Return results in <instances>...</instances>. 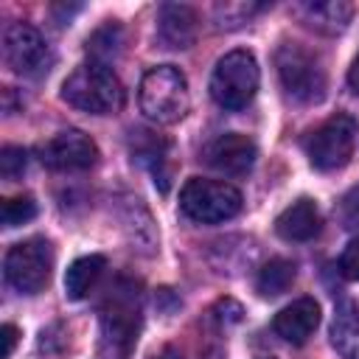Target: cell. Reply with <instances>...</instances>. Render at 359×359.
<instances>
[{"label": "cell", "instance_id": "cell-25", "mask_svg": "<svg viewBox=\"0 0 359 359\" xmlns=\"http://www.w3.org/2000/svg\"><path fill=\"white\" fill-rule=\"evenodd\" d=\"M348 84H351V90L359 95V56L353 59V65H351V70H348Z\"/></svg>", "mask_w": 359, "mask_h": 359}, {"label": "cell", "instance_id": "cell-18", "mask_svg": "<svg viewBox=\"0 0 359 359\" xmlns=\"http://www.w3.org/2000/svg\"><path fill=\"white\" fill-rule=\"evenodd\" d=\"M294 275H297V269H294L292 261H286V258H272V261H266V264L258 269V275H255V289H258V294H264V297L283 294V292L294 283Z\"/></svg>", "mask_w": 359, "mask_h": 359}, {"label": "cell", "instance_id": "cell-19", "mask_svg": "<svg viewBox=\"0 0 359 359\" xmlns=\"http://www.w3.org/2000/svg\"><path fill=\"white\" fill-rule=\"evenodd\" d=\"M121 45H123V36H121V28L115 22L98 28L90 39H87V53H90V62H101V65H109V59H115L121 53Z\"/></svg>", "mask_w": 359, "mask_h": 359}, {"label": "cell", "instance_id": "cell-23", "mask_svg": "<svg viewBox=\"0 0 359 359\" xmlns=\"http://www.w3.org/2000/svg\"><path fill=\"white\" fill-rule=\"evenodd\" d=\"M342 222L348 227H359V185H353L342 199Z\"/></svg>", "mask_w": 359, "mask_h": 359}, {"label": "cell", "instance_id": "cell-8", "mask_svg": "<svg viewBox=\"0 0 359 359\" xmlns=\"http://www.w3.org/2000/svg\"><path fill=\"white\" fill-rule=\"evenodd\" d=\"M353 146H356V121L348 112H337L309 135L306 154L317 171H337L348 165Z\"/></svg>", "mask_w": 359, "mask_h": 359}, {"label": "cell", "instance_id": "cell-13", "mask_svg": "<svg viewBox=\"0 0 359 359\" xmlns=\"http://www.w3.org/2000/svg\"><path fill=\"white\" fill-rule=\"evenodd\" d=\"M323 216L314 199L300 196L297 202H292L278 219H275V230L280 238L286 241H311L320 233Z\"/></svg>", "mask_w": 359, "mask_h": 359}, {"label": "cell", "instance_id": "cell-3", "mask_svg": "<svg viewBox=\"0 0 359 359\" xmlns=\"http://www.w3.org/2000/svg\"><path fill=\"white\" fill-rule=\"evenodd\" d=\"M140 112L154 123H177L191 104L185 73L174 65H157L143 73L137 90Z\"/></svg>", "mask_w": 359, "mask_h": 359}, {"label": "cell", "instance_id": "cell-6", "mask_svg": "<svg viewBox=\"0 0 359 359\" xmlns=\"http://www.w3.org/2000/svg\"><path fill=\"white\" fill-rule=\"evenodd\" d=\"M275 67L280 76V84L292 101L300 104H317L325 95V70L314 53L294 42H283L275 53Z\"/></svg>", "mask_w": 359, "mask_h": 359}, {"label": "cell", "instance_id": "cell-11", "mask_svg": "<svg viewBox=\"0 0 359 359\" xmlns=\"http://www.w3.org/2000/svg\"><path fill=\"white\" fill-rule=\"evenodd\" d=\"M255 157H258L255 143L241 132H224L216 140H210L205 149V160L227 177L247 174L255 165Z\"/></svg>", "mask_w": 359, "mask_h": 359}, {"label": "cell", "instance_id": "cell-20", "mask_svg": "<svg viewBox=\"0 0 359 359\" xmlns=\"http://www.w3.org/2000/svg\"><path fill=\"white\" fill-rule=\"evenodd\" d=\"M34 216H36V202H34V196L20 194V196L3 199V224H6V227L25 224V222H31Z\"/></svg>", "mask_w": 359, "mask_h": 359}, {"label": "cell", "instance_id": "cell-15", "mask_svg": "<svg viewBox=\"0 0 359 359\" xmlns=\"http://www.w3.org/2000/svg\"><path fill=\"white\" fill-rule=\"evenodd\" d=\"M331 348L342 359H359V300L337 306L331 320Z\"/></svg>", "mask_w": 359, "mask_h": 359}, {"label": "cell", "instance_id": "cell-1", "mask_svg": "<svg viewBox=\"0 0 359 359\" xmlns=\"http://www.w3.org/2000/svg\"><path fill=\"white\" fill-rule=\"evenodd\" d=\"M140 286L121 278L109 286L98 314V351L104 359H129L143 325Z\"/></svg>", "mask_w": 359, "mask_h": 359}, {"label": "cell", "instance_id": "cell-12", "mask_svg": "<svg viewBox=\"0 0 359 359\" xmlns=\"http://www.w3.org/2000/svg\"><path fill=\"white\" fill-rule=\"evenodd\" d=\"M320 325V306L314 297H297L289 306H283L275 320L272 328L280 339L292 342V345H303Z\"/></svg>", "mask_w": 359, "mask_h": 359}, {"label": "cell", "instance_id": "cell-5", "mask_svg": "<svg viewBox=\"0 0 359 359\" xmlns=\"http://www.w3.org/2000/svg\"><path fill=\"white\" fill-rule=\"evenodd\" d=\"M180 210L199 224H219L241 210V191L222 180L191 177L180 191Z\"/></svg>", "mask_w": 359, "mask_h": 359}, {"label": "cell", "instance_id": "cell-21", "mask_svg": "<svg viewBox=\"0 0 359 359\" xmlns=\"http://www.w3.org/2000/svg\"><path fill=\"white\" fill-rule=\"evenodd\" d=\"M25 163H28L25 149L3 146V151H0V174H3V180H17L25 171Z\"/></svg>", "mask_w": 359, "mask_h": 359}, {"label": "cell", "instance_id": "cell-10", "mask_svg": "<svg viewBox=\"0 0 359 359\" xmlns=\"http://www.w3.org/2000/svg\"><path fill=\"white\" fill-rule=\"evenodd\" d=\"M39 160L53 171H87L98 160V146L81 129H65L39 149Z\"/></svg>", "mask_w": 359, "mask_h": 359}, {"label": "cell", "instance_id": "cell-27", "mask_svg": "<svg viewBox=\"0 0 359 359\" xmlns=\"http://www.w3.org/2000/svg\"><path fill=\"white\" fill-rule=\"evenodd\" d=\"M261 359H272V356H261Z\"/></svg>", "mask_w": 359, "mask_h": 359}, {"label": "cell", "instance_id": "cell-14", "mask_svg": "<svg viewBox=\"0 0 359 359\" xmlns=\"http://www.w3.org/2000/svg\"><path fill=\"white\" fill-rule=\"evenodd\" d=\"M157 34L168 48H191L196 39V11L182 3H168L160 8Z\"/></svg>", "mask_w": 359, "mask_h": 359}, {"label": "cell", "instance_id": "cell-4", "mask_svg": "<svg viewBox=\"0 0 359 359\" xmlns=\"http://www.w3.org/2000/svg\"><path fill=\"white\" fill-rule=\"evenodd\" d=\"M258 62L250 50L224 53L210 76V98L224 109H244L258 93Z\"/></svg>", "mask_w": 359, "mask_h": 359}, {"label": "cell", "instance_id": "cell-26", "mask_svg": "<svg viewBox=\"0 0 359 359\" xmlns=\"http://www.w3.org/2000/svg\"><path fill=\"white\" fill-rule=\"evenodd\" d=\"M151 359H182L180 353H174V351H163L160 356H151Z\"/></svg>", "mask_w": 359, "mask_h": 359}, {"label": "cell", "instance_id": "cell-2", "mask_svg": "<svg viewBox=\"0 0 359 359\" xmlns=\"http://www.w3.org/2000/svg\"><path fill=\"white\" fill-rule=\"evenodd\" d=\"M62 98L90 115H112L123 107V84L109 65L84 62L62 84Z\"/></svg>", "mask_w": 359, "mask_h": 359}, {"label": "cell", "instance_id": "cell-24", "mask_svg": "<svg viewBox=\"0 0 359 359\" xmlns=\"http://www.w3.org/2000/svg\"><path fill=\"white\" fill-rule=\"evenodd\" d=\"M0 334H3V356L8 359V356H11V351H14V345H17V328L6 323Z\"/></svg>", "mask_w": 359, "mask_h": 359}, {"label": "cell", "instance_id": "cell-9", "mask_svg": "<svg viewBox=\"0 0 359 359\" xmlns=\"http://www.w3.org/2000/svg\"><path fill=\"white\" fill-rule=\"evenodd\" d=\"M3 62L17 73L36 79L50 70L53 65V50L45 42V36L25 22H11L3 31Z\"/></svg>", "mask_w": 359, "mask_h": 359}, {"label": "cell", "instance_id": "cell-16", "mask_svg": "<svg viewBox=\"0 0 359 359\" xmlns=\"http://www.w3.org/2000/svg\"><path fill=\"white\" fill-rule=\"evenodd\" d=\"M297 14L309 28H314L320 34H339L351 22L353 8L339 0H325V3H300Z\"/></svg>", "mask_w": 359, "mask_h": 359}, {"label": "cell", "instance_id": "cell-22", "mask_svg": "<svg viewBox=\"0 0 359 359\" xmlns=\"http://www.w3.org/2000/svg\"><path fill=\"white\" fill-rule=\"evenodd\" d=\"M339 272L348 278V280H356L359 283V238H353L342 255H339Z\"/></svg>", "mask_w": 359, "mask_h": 359}, {"label": "cell", "instance_id": "cell-7", "mask_svg": "<svg viewBox=\"0 0 359 359\" xmlns=\"http://www.w3.org/2000/svg\"><path fill=\"white\" fill-rule=\"evenodd\" d=\"M50 269H53V247L42 236H34V238L14 244L3 261L6 280L20 294L42 292L50 280Z\"/></svg>", "mask_w": 359, "mask_h": 359}, {"label": "cell", "instance_id": "cell-17", "mask_svg": "<svg viewBox=\"0 0 359 359\" xmlns=\"http://www.w3.org/2000/svg\"><path fill=\"white\" fill-rule=\"evenodd\" d=\"M104 269H107L104 255H81V258H76L67 266V275H65V294L70 300H84L95 289V283L101 280Z\"/></svg>", "mask_w": 359, "mask_h": 359}]
</instances>
